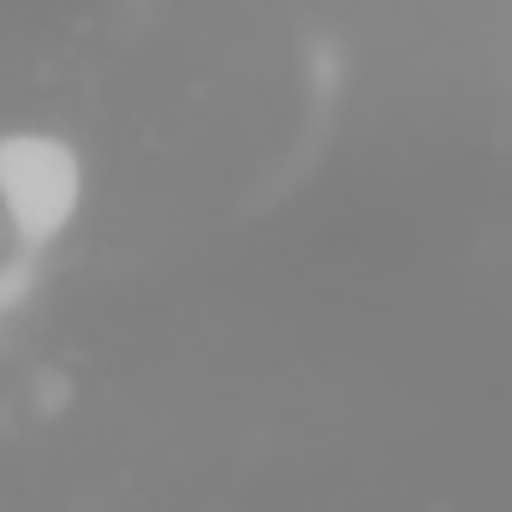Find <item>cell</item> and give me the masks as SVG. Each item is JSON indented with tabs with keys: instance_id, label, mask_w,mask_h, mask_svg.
<instances>
[{
	"instance_id": "obj_1",
	"label": "cell",
	"mask_w": 512,
	"mask_h": 512,
	"mask_svg": "<svg viewBox=\"0 0 512 512\" xmlns=\"http://www.w3.org/2000/svg\"><path fill=\"white\" fill-rule=\"evenodd\" d=\"M84 203V161L54 131H6L0 137V215L24 256L48 251Z\"/></svg>"
}]
</instances>
